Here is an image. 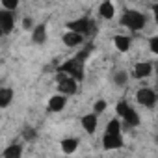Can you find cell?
Instances as JSON below:
<instances>
[{
	"mask_svg": "<svg viewBox=\"0 0 158 158\" xmlns=\"http://www.w3.org/2000/svg\"><path fill=\"white\" fill-rule=\"evenodd\" d=\"M13 101V89L11 88H0V108L10 106Z\"/></svg>",
	"mask_w": 158,
	"mask_h": 158,
	"instance_id": "16",
	"label": "cell"
},
{
	"mask_svg": "<svg viewBox=\"0 0 158 158\" xmlns=\"http://www.w3.org/2000/svg\"><path fill=\"white\" fill-rule=\"evenodd\" d=\"M123 119H125V128H134V127H138L139 125V117H138V114H136V110L134 108H127V112L121 115Z\"/></svg>",
	"mask_w": 158,
	"mask_h": 158,
	"instance_id": "10",
	"label": "cell"
},
{
	"mask_svg": "<svg viewBox=\"0 0 158 158\" xmlns=\"http://www.w3.org/2000/svg\"><path fill=\"white\" fill-rule=\"evenodd\" d=\"M151 73H152V63H149V61H139V63L134 65V76L138 78V80L147 78Z\"/></svg>",
	"mask_w": 158,
	"mask_h": 158,
	"instance_id": "8",
	"label": "cell"
},
{
	"mask_svg": "<svg viewBox=\"0 0 158 158\" xmlns=\"http://www.w3.org/2000/svg\"><path fill=\"white\" fill-rule=\"evenodd\" d=\"M61 39H63V45H67V47H78L84 43V35L78 32H73V30H69Z\"/></svg>",
	"mask_w": 158,
	"mask_h": 158,
	"instance_id": "9",
	"label": "cell"
},
{
	"mask_svg": "<svg viewBox=\"0 0 158 158\" xmlns=\"http://www.w3.org/2000/svg\"><path fill=\"white\" fill-rule=\"evenodd\" d=\"M13 24H15L13 13L10 10H0V30L4 34H10L13 30Z\"/></svg>",
	"mask_w": 158,
	"mask_h": 158,
	"instance_id": "7",
	"label": "cell"
},
{
	"mask_svg": "<svg viewBox=\"0 0 158 158\" xmlns=\"http://www.w3.org/2000/svg\"><path fill=\"white\" fill-rule=\"evenodd\" d=\"M97 114L93 112V114H88V115H84L82 117V127L86 128V132L88 134H93L95 132V128H97Z\"/></svg>",
	"mask_w": 158,
	"mask_h": 158,
	"instance_id": "12",
	"label": "cell"
},
{
	"mask_svg": "<svg viewBox=\"0 0 158 158\" xmlns=\"http://www.w3.org/2000/svg\"><path fill=\"white\" fill-rule=\"evenodd\" d=\"M65 102H67V97L61 95V93L50 97V101H48V112H61L65 108Z\"/></svg>",
	"mask_w": 158,
	"mask_h": 158,
	"instance_id": "11",
	"label": "cell"
},
{
	"mask_svg": "<svg viewBox=\"0 0 158 158\" xmlns=\"http://www.w3.org/2000/svg\"><path fill=\"white\" fill-rule=\"evenodd\" d=\"M102 147L106 149V151H114V149H121L123 147V138H121V134H104V138H102Z\"/></svg>",
	"mask_w": 158,
	"mask_h": 158,
	"instance_id": "6",
	"label": "cell"
},
{
	"mask_svg": "<svg viewBox=\"0 0 158 158\" xmlns=\"http://www.w3.org/2000/svg\"><path fill=\"white\" fill-rule=\"evenodd\" d=\"M106 110V101H102V99H99L95 104H93V112L95 114H102Z\"/></svg>",
	"mask_w": 158,
	"mask_h": 158,
	"instance_id": "22",
	"label": "cell"
},
{
	"mask_svg": "<svg viewBox=\"0 0 158 158\" xmlns=\"http://www.w3.org/2000/svg\"><path fill=\"white\" fill-rule=\"evenodd\" d=\"M58 71H60V73H65V74H69V76H73L76 82H82V80H84V63L78 61L76 58L63 61V63L58 67Z\"/></svg>",
	"mask_w": 158,
	"mask_h": 158,
	"instance_id": "2",
	"label": "cell"
},
{
	"mask_svg": "<svg viewBox=\"0 0 158 158\" xmlns=\"http://www.w3.org/2000/svg\"><path fill=\"white\" fill-rule=\"evenodd\" d=\"M145 23H147V17H145L143 13L136 11V10H128V11H125L123 17H121V24H123L125 28L132 30V32L141 30V28L145 26Z\"/></svg>",
	"mask_w": 158,
	"mask_h": 158,
	"instance_id": "1",
	"label": "cell"
},
{
	"mask_svg": "<svg viewBox=\"0 0 158 158\" xmlns=\"http://www.w3.org/2000/svg\"><path fill=\"white\" fill-rule=\"evenodd\" d=\"M106 132H108V134H121V123H119L117 119L108 121V125H106Z\"/></svg>",
	"mask_w": 158,
	"mask_h": 158,
	"instance_id": "19",
	"label": "cell"
},
{
	"mask_svg": "<svg viewBox=\"0 0 158 158\" xmlns=\"http://www.w3.org/2000/svg\"><path fill=\"white\" fill-rule=\"evenodd\" d=\"M127 108H128V102H127V101H121V102H117V106H115V112H117L119 115H123V114L127 112Z\"/></svg>",
	"mask_w": 158,
	"mask_h": 158,
	"instance_id": "24",
	"label": "cell"
},
{
	"mask_svg": "<svg viewBox=\"0 0 158 158\" xmlns=\"http://www.w3.org/2000/svg\"><path fill=\"white\" fill-rule=\"evenodd\" d=\"M35 136H37V134H35V130H34L32 127H26V128L23 130V138H24L26 141H32V139H35Z\"/></svg>",
	"mask_w": 158,
	"mask_h": 158,
	"instance_id": "21",
	"label": "cell"
},
{
	"mask_svg": "<svg viewBox=\"0 0 158 158\" xmlns=\"http://www.w3.org/2000/svg\"><path fill=\"white\" fill-rule=\"evenodd\" d=\"M76 84H78V82L74 80L73 76H69V74L58 71V89H60L61 95H65V97L74 95V93H76Z\"/></svg>",
	"mask_w": 158,
	"mask_h": 158,
	"instance_id": "3",
	"label": "cell"
},
{
	"mask_svg": "<svg viewBox=\"0 0 158 158\" xmlns=\"http://www.w3.org/2000/svg\"><path fill=\"white\" fill-rule=\"evenodd\" d=\"M2 35H4V32H2V30H0V37H2Z\"/></svg>",
	"mask_w": 158,
	"mask_h": 158,
	"instance_id": "27",
	"label": "cell"
},
{
	"mask_svg": "<svg viewBox=\"0 0 158 158\" xmlns=\"http://www.w3.org/2000/svg\"><path fill=\"white\" fill-rule=\"evenodd\" d=\"M127 80H128V74H127L125 71H117V73L114 74V84H117V86H125Z\"/></svg>",
	"mask_w": 158,
	"mask_h": 158,
	"instance_id": "20",
	"label": "cell"
},
{
	"mask_svg": "<svg viewBox=\"0 0 158 158\" xmlns=\"http://www.w3.org/2000/svg\"><path fill=\"white\" fill-rule=\"evenodd\" d=\"M136 101L141 106H145V108H154V104H156V93L151 88H141L136 93Z\"/></svg>",
	"mask_w": 158,
	"mask_h": 158,
	"instance_id": "4",
	"label": "cell"
},
{
	"mask_svg": "<svg viewBox=\"0 0 158 158\" xmlns=\"http://www.w3.org/2000/svg\"><path fill=\"white\" fill-rule=\"evenodd\" d=\"M2 6H4V10L13 11V10L19 6V0H2Z\"/></svg>",
	"mask_w": 158,
	"mask_h": 158,
	"instance_id": "23",
	"label": "cell"
},
{
	"mask_svg": "<svg viewBox=\"0 0 158 158\" xmlns=\"http://www.w3.org/2000/svg\"><path fill=\"white\" fill-rule=\"evenodd\" d=\"M149 43H151V52L152 54H158V37H151Z\"/></svg>",
	"mask_w": 158,
	"mask_h": 158,
	"instance_id": "25",
	"label": "cell"
},
{
	"mask_svg": "<svg viewBox=\"0 0 158 158\" xmlns=\"http://www.w3.org/2000/svg\"><path fill=\"white\" fill-rule=\"evenodd\" d=\"M76 147H78V139H74V138H65V139L61 141V151H63L65 154L74 152Z\"/></svg>",
	"mask_w": 158,
	"mask_h": 158,
	"instance_id": "17",
	"label": "cell"
},
{
	"mask_svg": "<svg viewBox=\"0 0 158 158\" xmlns=\"http://www.w3.org/2000/svg\"><path fill=\"white\" fill-rule=\"evenodd\" d=\"M67 28H69V30H73V32H78V34L86 35V34L91 30V21H89V19H86V17H82V19H76V21L67 23Z\"/></svg>",
	"mask_w": 158,
	"mask_h": 158,
	"instance_id": "5",
	"label": "cell"
},
{
	"mask_svg": "<svg viewBox=\"0 0 158 158\" xmlns=\"http://www.w3.org/2000/svg\"><path fill=\"white\" fill-rule=\"evenodd\" d=\"M32 41H34V43H37V45H41V43H45V41H47V26H45V24H37V26L34 28Z\"/></svg>",
	"mask_w": 158,
	"mask_h": 158,
	"instance_id": "14",
	"label": "cell"
},
{
	"mask_svg": "<svg viewBox=\"0 0 158 158\" xmlns=\"http://www.w3.org/2000/svg\"><path fill=\"white\" fill-rule=\"evenodd\" d=\"M99 13H101L102 19L110 21V19H114V15H115V8H114V4L110 2V0H104V2L99 6Z\"/></svg>",
	"mask_w": 158,
	"mask_h": 158,
	"instance_id": "13",
	"label": "cell"
},
{
	"mask_svg": "<svg viewBox=\"0 0 158 158\" xmlns=\"http://www.w3.org/2000/svg\"><path fill=\"white\" fill-rule=\"evenodd\" d=\"M114 45H115V48L119 52H127L132 43H130V37L128 35H115L114 37Z\"/></svg>",
	"mask_w": 158,
	"mask_h": 158,
	"instance_id": "15",
	"label": "cell"
},
{
	"mask_svg": "<svg viewBox=\"0 0 158 158\" xmlns=\"http://www.w3.org/2000/svg\"><path fill=\"white\" fill-rule=\"evenodd\" d=\"M2 154H4L6 158H19V156L23 154V147H21V145H17V143H15V145H10Z\"/></svg>",
	"mask_w": 158,
	"mask_h": 158,
	"instance_id": "18",
	"label": "cell"
},
{
	"mask_svg": "<svg viewBox=\"0 0 158 158\" xmlns=\"http://www.w3.org/2000/svg\"><path fill=\"white\" fill-rule=\"evenodd\" d=\"M32 24H34V23H32V19H30V17L23 19V28H24V30H30V28H32Z\"/></svg>",
	"mask_w": 158,
	"mask_h": 158,
	"instance_id": "26",
	"label": "cell"
}]
</instances>
